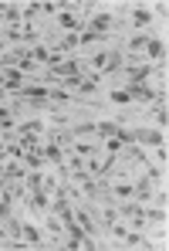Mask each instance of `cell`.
I'll return each mask as SVG.
<instances>
[{
    "mask_svg": "<svg viewBox=\"0 0 169 251\" xmlns=\"http://www.w3.org/2000/svg\"><path fill=\"white\" fill-rule=\"evenodd\" d=\"M21 241H24V245H31V248H47V241L41 238V231H38L34 224H27V221L21 224Z\"/></svg>",
    "mask_w": 169,
    "mask_h": 251,
    "instance_id": "obj_1",
    "label": "cell"
},
{
    "mask_svg": "<svg viewBox=\"0 0 169 251\" xmlns=\"http://www.w3.org/2000/svg\"><path fill=\"white\" fill-rule=\"evenodd\" d=\"M126 10H128V24H132V27L152 24V10H149V7H126Z\"/></svg>",
    "mask_w": 169,
    "mask_h": 251,
    "instance_id": "obj_2",
    "label": "cell"
},
{
    "mask_svg": "<svg viewBox=\"0 0 169 251\" xmlns=\"http://www.w3.org/2000/svg\"><path fill=\"white\" fill-rule=\"evenodd\" d=\"M152 190H156V183H152L149 176H142L139 183H132V201H139V204H142V201H149V197H152Z\"/></svg>",
    "mask_w": 169,
    "mask_h": 251,
    "instance_id": "obj_3",
    "label": "cell"
},
{
    "mask_svg": "<svg viewBox=\"0 0 169 251\" xmlns=\"http://www.w3.org/2000/svg\"><path fill=\"white\" fill-rule=\"evenodd\" d=\"M115 136H119V123H115V119L95 123V139H115Z\"/></svg>",
    "mask_w": 169,
    "mask_h": 251,
    "instance_id": "obj_4",
    "label": "cell"
},
{
    "mask_svg": "<svg viewBox=\"0 0 169 251\" xmlns=\"http://www.w3.org/2000/svg\"><path fill=\"white\" fill-rule=\"evenodd\" d=\"M0 176L3 180H24L27 176V167L17 160V163H0Z\"/></svg>",
    "mask_w": 169,
    "mask_h": 251,
    "instance_id": "obj_5",
    "label": "cell"
},
{
    "mask_svg": "<svg viewBox=\"0 0 169 251\" xmlns=\"http://www.w3.org/2000/svg\"><path fill=\"white\" fill-rule=\"evenodd\" d=\"M146 51H149V58L166 65V44H163V38H146Z\"/></svg>",
    "mask_w": 169,
    "mask_h": 251,
    "instance_id": "obj_6",
    "label": "cell"
},
{
    "mask_svg": "<svg viewBox=\"0 0 169 251\" xmlns=\"http://www.w3.org/2000/svg\"><path fill=\"white\" fill-rule=\"evenodd\" d=\"M41 156L47 160V163H54V167H61V163H64V150H61L58 143H47V146L41 150Z\"/></svg>",
    "mask_w": 169,
    "mask_h": 251,
    "instance_id": "obj_7",
    "label": "cell"
},
{
    "mask_svg": "<svg viewBox=\"0 0 169 251\" xmlns=\"http://www.w3.org/2000/svg\"><path fill=\"white\" fill-rule=\"evenodd\" d=\"M135 119H142L139 109H132V105H119V119H115V123H135Z\"/></svg>",
    "mask_w": 169,
    "mask_h": 251,
    "instance_id": "obj_8",
    "label": "cell"
},
{
    "mask_svg": "<svg viewBox=\"0 0 169 251\" xmlns=\"http://www.w3.org/2000/svg\"><path fill=\"white\" fill-rule=\"evenodd\" d=\"M108 102H112V105H132L126 88H112V92H108Z\"/></svg>",
    "mask_w": 169,
    "mask_h": 251,
    "instance_id": "obj_9",
    "label": "cell"
},
{
    "mask_svg": "<svg viewBox=\"0 0 169 251\" xmlns=\"http://www.w3.org/2000/svg\"><path fill=\"white\" fill-rule=\"evenodd\" d=\"M146 221H152V224H166V207H146Z\"/></svg>",
    "mask_w": 169,
    "mask_h": 251,
    "instance_id": "obj_10",
    "label": "cell"
},
{
    "mask_svg": "<svg viewBox=\"0 0 169 251\" xmlns=\"http://www.w3.org/2000/svg\"><path fill=\"white\" fill-rule=\"evenodd\" d=\"M0 24H3V17H0Z\"/></svg>",
    "mask_w": 169,
    "mask_h": 251,
    "instance_id": "obj_11",
    "label": "cell"
}]
</instances>
